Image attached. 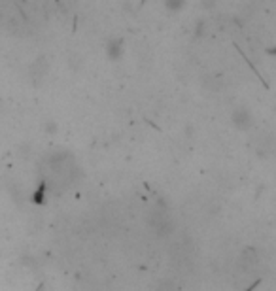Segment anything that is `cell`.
I'll list each match as a JSON object with an SVG mask.
<instances>
[{
  "mask_svg": "<svg viewBox=\"0 0 276 291\" xmlns=\"http://www.w3.org/2000/svg\"><path fill=\"white\" fill-rule=\"evenodd\" d=\"M106 53L112 61L120 59V57L123 55V40H121V38H118V40H110L106 46Z\"/></svg>",
  "mask_w": 276,
  "mask_h": 291,
  "instance_id": "cell-2",
  "label": "cell"
},
{
  "mask_svg": "<svg viewBox=\"0 0 276 291\" xmlns=\"http://www.w3.org/2000/svg\"><path fill=\"white\" fill-rule=\"evenodd\" d=\"M183 2H167V8L169 10H178V8H182Z\"/></svg>",
  "mask_w": 276,
  "mask_h": 291,
  "instance_id": "cell-3",
  "label": "cell"
},
{
  "mask_svg": "<svg viewBox=\"0 0 276 291\" xmlns=\"http://www.w3.org/2000/svg\"><path fill=\"white\" fill-rule=\"evenodd\" d=\"M231 121L239 130H246L254 125V114H251L248 108H244V106H239V108H235V110H233Z\"/></svg>",
  "mask_w": 276,
  "mask_h": 291,
  "instance_id": "cell-1",
  "label": "cell"
}]
</instances>
